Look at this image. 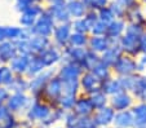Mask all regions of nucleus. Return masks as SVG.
Segmentation results:
<instances>
[]
</instances>
